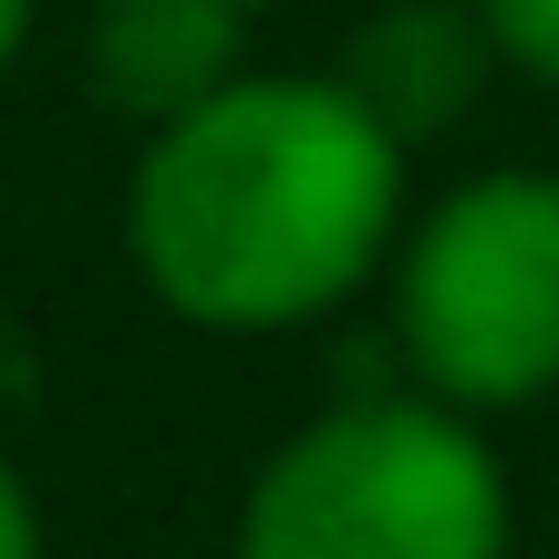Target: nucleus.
Instances as JSON below:
<instances>
[{
  "label": "nucleus",
  "instance_id": "obj_1",
  "mask_svg": "<svg viewBox=\"0 0 559 559\" xmlns=\"http://www.w3.org/2000/svg\"><path fill=\"white\" fill-rule=\"evenodd\" d=\"M415 207V145L332 62H249L228 94L145 124L124 166V260L207 342H270L373 290Z\"/></svg>",
  "mask_w": 559,
  "mask_h": 559
},
{
  "label": "nucleus",
  "instance_id": "obj_2",
  "mask_svg": "<svg viewBox=\"0 0 559 559\" xmlns=\"http://www.w3.org/2000/svg\"><path fill=\"white\" fill-rule=\"evenodd\" d=\"M228 559H519L508 456L425 383L342 394L249 466Z\"/></svg>",
  "mask_w": 559,
  "mask_h": 559
},
{
  "label": "nucleus",
  "instance_id": "obj_3",
  "mask_svg": "<svg viewBox=\"0 0 559 559\" xmlns=\"http://www.w3.org/2000/svg\"><path fill=\"white\" fill-rule=\"evenodd\" d=\"M383 342L404 383L477 425L559 394V166H477L404 207L383 260Z\"/></svg>",
  "mask_w": 559,
  "mask_h": 559
},
{
  "label": "nucleus",
  "instance_id": "obj_4",
  "mask_svg": "<svg viewBox=\"0 0 559 559\" xmlns=\"http://www.w3.org/2000/svg\"><path fill=\"white\" fill-rule=\"evenodd\" d=\"M260 0H83V83L124 124H177L249 73Z\"/></svg>",
  "mask_w": 559,
  "mask_h": 559
},
{
  "label": "nucleus",
  "instance_id": "obj_5",
  "mask_svg": "<svg viewBox=\"0 0 559 559\" xmlns=\"http://www.w3.org/2000/svg\"><path fill=\"white\" fill-rule=\"evenodd\" d=\"M332 73L394 124L404 145H436L477 115V94L498 83V41H487L477 0H383L353 21V41L332 52Z\"/></svg>",
  "mask_w": 559,
  "mask_h": 559
},
{
  "label": "nucleus",
  "instance_id": "obj_6",
  "mask_svg": "<svg viewBox=\"0 0 559 559\" xmlns=\"http://www.w3.org/2000/svg\"><path fill=\"white\" fill-rule=\"evenodd\" d=\"M498 73H519L528 94H559V0H477Z\"/></svg>",
  "mask_w": 559,
  "mask_h": 559
},
{
  "label": "nucleus",
  "instance_id": "obj_7",
  "mask_svg": "<svg viewBox=\"0 0 559 559\" xmlns=\"http://www.w3.org/2000/svg\"><path fill=\"white\" fill-rule=\"evenodd\" d=\"M0 559H52V528H41V498L11 456H0Z\"/></svg>",
  "mask_w": 559,
  "mask_h": 559
},
{
  "label": "nucleus",
  "instance_id": "obj_8",
  "mask_svg": "<svg viewBox=\"0 0 559 559\" xmlns=\"http://www.w3.org/2000/svg\"><path fill=\"white\" fill-rule=\"evenodd\" d=\"M32 32H41V0H0V83H11V62L32 52Z\"/></svg>",
  "mask_w": 559,
  "mask_h": 559
},
{
  "label": "nucleus",
  "instance_id": "obj_9",
  "mask_svg": "<svg viewBox=\"0 0 559 559\" xmlns=\"http://www.w3.org/2000/svg\"><path fill=\"white\" fill-rule=\"evenodd\" d=\"M260 11H270V0H260Z\"/></svg>",
  "mask_w": 559,
  "mask_h": 559
}]
</instances>
